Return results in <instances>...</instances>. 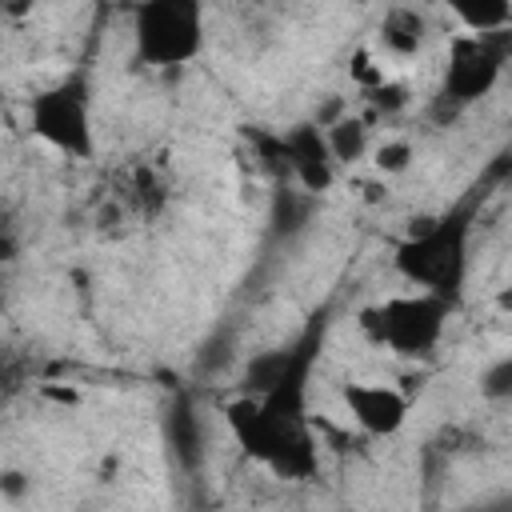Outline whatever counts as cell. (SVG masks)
<instances>
[{
  "label": "cell",
  "instance_id": "3",
  "mask_svg": "<svg viewBox=\"0 0 512 512\" xmlns=\"http://www.w3.org/2000/svg\"><path fill=\"white\" fill-rule=\"evenodd\" d=\"M452 304L432 296V292H404V296H388L376 300L368 308H360L356 324L364 332L368 344L388 348L392 356H428L444 328H448Z\"/></svg>",
  "mask_w": 512,
  "mask_h": 512
},
{
  "label": "cell",
  "instance_id": "13",
  "mask_svg": "<svg viewBox=\"0 0 512 512\" xmlns=\"http://www.w3.org/2000/svg\"><path fill=\"white\" fill-rule=\"evenodd\" d=\"M476 384H480V396L492 400V404L512 400V352H508V356H496V360L480 372Z\"/></svg>",
  "mask_w": 512,
  "mask_h": 512
},
{
  "label": "cell",
  "instance_id": "17",
  "mask_svg": "<svg viewBox=\"0 0 512 512\" xmlns=\"http://www.w3.org/2000/svg\"><path fill=\"white\" fill-rule=\"evenodd\" d=\"M468 512H492V508H468Z\"/></svg>",
  "mask_w": 512,
  "mask_h": 512
},
{
  "label": "cell",
  "instance_id": "12",
  "mask_svg": "<svg viewBox=\"0 0 512 512\" xmlns=\"http://www.w3.org/2000/svg\"><path fill=\"white\" fill-rule=\"evenodd\" d=\"M412 160H416V148H412V140H404V136H392V140H384V144L372 152V164H376L380 176H400V172L412 168Z\"/></svg>",
  "mask_w": 512,
  "mask_h": 512
},
{
  "label": "cell",
  "instance_id": "16",
  "mask_svg": "<svg viewBox=\"0 0 512 512\" xmlns=\"http://www.w3.org/2000/svg\"><path fill=\"white\" fill-rule=\"evenodd\" d=\"M496 308H500V312H512V288H508V292H500V296H496Z\"/></svg>",
  "mask_w": 512,
  "mask_h": 512
},
{
  "label": "cell",
  "instance_id": "4",
  "mask_svg": "<svg viewBox=\"0 0 512 512\" xmlns=\"http://www.w3.org/2000/svg\"><path fill=\"white\" fill-rule=\"evenodd\" d=\"M204 40V8L196 0H144L132 8V52L144 68L192 64Z\"/></svg>",
  "mask_w": 512,
  "mask_h": 512
},
{
  "label": "cell",
  "instance_id": "5",
  "mask_svg": "<svg viewBox=\"0 0 512 512\" xmlns=\"http://www.w3.org/2000/svg\"><path fill=\"white\" fill-rule=\"evenodd\" d=\"M28 128L40 144L68 160L96 156V128H92V88L80 72L40 88L28 100Z\"/></svg>",
  "mask_w": 512,
  "mask_h": 512
},
{
  "label": "cell",
  "instance_id": "10",
  "mask_svg": "<svg viewBox=\"0 0 512 512\" xmlns=\"http://www.w3.org/2000/svg\"><path fill=\"white\" fill-rule=\"evenodd\" d=\"M448 16L468 32V36H500L512 32V4L504 0H452Z\"/></svg>",
  "mask_w": 512,
  "mask_h": 512
},
{
  "label": "cell",
  "instance_id": "1",
  "mask_svg": "<svg viewBox=\"0 0 512 512\" xmlns=\"http://www.w3.org/2000/svg\"><path fill=\"white\" fill-rule=\"evenodd\" d=\"M304 380H308V368L292 372L268 396L244 392L224 404V424L232 440L244 448V456L272 468L280 480H308L320 468L316 440L304 420Z\"/></svg>",
  "mask_w": 512,
  "mask_h": 512
},
{
  "label": "cell",
  "instance_id": "7",
  "mask_svg": "<svg viewBox=\"0 0 512 512\" xmlns=\"http://www.w3.org/2000/svg\"><path fill=\"white\" fill-rule=\"evenodd\" d=\"M340 400H344V412L348 420L364 432V436H396L404 424H408V396L384 380H348L340 388Z\"/></svg>",
  "mask_w": 512,
  "mask_h": 512
},
{
  "label": "cell",
  "instance_id": "6",
  "mask_svg": "<svg viewBox=\"0 0 512 512\" xmlns=\"http://www.w3.org/2000/svg\"><path fill=\"white\" fill-rule=\"evenodd\" d=\"M512 52V32L500 36H468L456 32L448 40V56H444V76H440V96L452 108H468L476 100H484L504 72V60Z\"/></svg>",
  "mask_w": 512,
  "mask_h": 512
},
{
  "label": "cell",
  "instance_id": "8",
  "mask_svg": "<svg viewBox=\"0 0 512 512\" xmlns=\"http://www.w3.org/2000/svg\"><path fill=\"white\" fill-rule=\"evenodd\" d=\"M280 160L288 164V172L300 180L304 192H328L336 180V160L316 120H300L280 136Z\"/></svg>",
  "mask_w": 512,
  "mask_h": 512
},
{
  "label": "cell",
  "instance_id": "11",
  "mask_svg": "<svg viewBox=\"0 0 512 512\" xmlns=\"http://www.w3.org/2000/svg\"><path fill=\"white\" fill-rule=\"evenodd\" d=\"M368 132H372L368 116H352V112H344L336 124L324 128V140H328V152H332L336 168H352L356 160H364V152H368Z\"/></svg>",
  "mask_w": 512,
  "mask_h": 512
},
{
  "label": "cell",
  "instance_id": "9",
  "mask_svg": "<svg viewBox=\"0 0 512 512\" xmlns=\"http://www.w3.org/2000/svg\"><path fill=\"white\" fill-rule=\"evenodd\" d=\"M424 40H428V20H424V12H416V8H388V12L380 16L376 44L384 48V56H392V60H412V56H420Z\"/></svg>",
  "mask_w": 512,
  "mask_h": 512
},
{
  "label": "cell",
  "instance_id": "15",
  "mask_svg": "<svg viewBox=\"0 0 512 512\" xmlns=\"http://www.w3.org/2000/svg\"><path fill=\"white\" fill-rule=\"evenodd\" d=\"M368 100H372V108L376 112H400L404 104H408V84H400V80H384V84H376L372 92H368Z\"/></svg>",
  "mask_w": 512,
  "mask_h": 512
},
{
  "label": "cell",
  "instance_id": "2",
  "mask_svg": "<svg viewBox=\"0 0 512 512\" xmlns=\"http://www.w3.org/2000/svg\"><path fill=\"white\" fill-rule=\"evenodd\" d=\"M468 236H472V224L464 208L428 216L412 224L408 236L392 248V268L416 292H432L456 304L468 284Z\"/></svg>",
  "mask_w": 512,
  "mask_h": 512
},
{
  "label": "cell",
  "instance_id": "14",
  "mask_svg": "<svg viewBox=\"0 0 512 512\" xmlns=\"http://www.w3.org/2000/svg\"><path fill=\"white\" fill-rule=\"evenodd\" d=\"M0 496L8 504H24L32 496V476L24 468H16V464H4L0 468Z\"/></svg>",
  "mask_w": 512,
  "mask_h": 512
}]
</instances>
